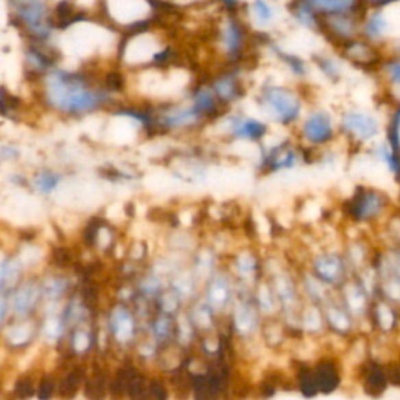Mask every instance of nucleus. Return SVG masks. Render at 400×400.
<instances>
[{
	"label": "nucleus",
	"instance_id": "obj_19",
	"mask_svg": "<svg viewBox=\"0 0 400 400\" xmlns=\"http://www.w3.org/2000/svg\"><path fill=\"white\" fill-rule=\"evenodd\" d=\"M16 392H18L19 397H30L33 394V385L30 380H21L18 385H16Z\"/></svg>",
	"mask_w": 400,
	"mask_h": 400
},
{
	"label": "nucleus",
	"instance_id": "obj_24",
	"mask_svg": "<svg viewBox=\"0 0 400 400\" xmlns=\"http://www.w3.org/2000/svg\"><path fill=\"white\" fill-rule=\"evenodd\" d=\"M95 235H97V225H88V228H86V233H84V236H86V242H89V244H93L94 239H95Z\"/></svg>",
	"mask_w": 400,
	"mask_h": 400
},
{
	"label": "nucleus",
	"instance_id": "obj_18",
	"mask_svg": "<svg viewBox=\"0 0 400 400\" xmlns=\"http://www.w3.org/2000/svg\"><path fill=\"white\" fill-rule=\"evenodd\" d=\"M56 183H58V178L52 176H39L36 178V187L41 191H50Z\"/></svg>",
	"mask_w": 400,
	"mask_h": 400
},
{
	"label": "nucleus",
	"instance_id": "obj_3",
	"mask_svg": "<svg viewBox=\"0 0 400 400\" xmlns=\"http://www.w3.org/2000/svg\"><path fill=\"white\" fill-rule=\"evenodd\" d=\"M324 25L327 32L331 33L340 41H351L358 32V19L355 14H336V16H324Z\"/></svg>",
	"mask_w": 400,
	"mask_h": 400
},
{
	"label": "nucleus",
	"instance_id": "obj_2",
	"mask_svg": "<svg viewBox=\"0 0 400 400\" xmlns=\"http://www.w3.org/2000/svg\"><path fill=\"white\" fill-rule=\"evenodd\" d=\"M381 207L383 202L379 194L369 193V191L360 188L358 194H355L353 199L349 202V214L353 219L362 221V219L374 216Z\"/></svg>",
	"mask_w": 400,
	"mask_h": 400
},
{
	"label": "nucleus",
	"instance_id": "obj_17",
	"mask_svg": "<svg viewBox=\"0 0 400 400\" xmlns=\"http://www.w3.org/2000/svg\"><path fill=\"white\" fill-rule=\"evenodd\" d=\"M320 69H322L327 75L329 77H335L340 74V69H338V66L335 61H331L330 58H319V63Z\"/></svg>",
	"mask_w": 400,
	"mask_h": 400
},
{
	"label": "nucleus",
	"instance_id": "obj_25",
	"mask_svg": "<svg viewBox=\"0 0 400 400\" xmlns=\"http://www.w3.org/2000/svg\"><path fill=\"white\" fill-rule=\"evenodd\" d=\"M108 84L111 88H115V89H119L122 86V80H121V77L117 75V74H111L108 77Z\"/></svg>",
	"mask_w": 400,
	"mask_h": 400
},
{
	"label": "nucleus",
	"instance_id": "obj_23",
	"mask_svg": "<svg viewBox=\"0 0 400 400\" xmlns=\"http://www.w3.org/2000/svg\"><path fill=\"white\" fill-rule=\"evenodd\" d=\"M52 381H43L41 386H39V397L47 399L52 394Z\"/></svg>",
	"mask_w": 400,
	"mask_h": 400
},
{
	"label": "nucleus",
	"instance_id": "obj_4",
	"mask_svg": "<svg viewBox=\"0 0 400 400\" xmlns=\"http://www.w3.org/2000/svg\"><path fill=\"white\" fill-rule=\"evenodd\" d=\"M244 38L246 33L241 22L233 16L228 18L222 28V43L230 58H238V55H241L242 47H244Z\"/></svg>",
	"mask_w": 400,
	"mask_h": 400
},
{
	"label": "nucleus",
	"instance_id": "obj_10",
	"mask_svg": "<svg viewBox=\"0 0 400 400\" xmlns=\"http://www.w3.org/2000/svg\"><path fill=\"white\" fill-rule=\"evenodd\" d=\"M386 385H388L386 370L375 363L369 364L368 370H366L364 374V388L369 396L373 397L381 396L383 391L386 390Z\"/></svg>",
	"mask_w": 400,
	"mask_h": 400
},
{
	"label": "nucleus",
	"instance_id": "obj_14",
	"mask_svg": "<svg viewBox=\"0 0 400 400\" xmlns=\"http://www.w3.org/2000/svg\"><path fill=\"white\" fill-rule=\"evenodd\" d=\"M266 133V127L257 121H246L235 130V134L239 138H249V139H260L263 134Z\"/></svg>",
	"mask_w": 400,
	"mask_h": 400
},
{
	"label": "nucleus",
	"instance_id": "obj_5",
	"mask_svg": "<svg viewBox=\"0 0 400 400\" xmlns=\"http://www.w3.org/2000/svg\"><path fill=\"white\" fill-rule=\"evenodd\" d=\"M268 102L277 110L283 122H291L297 116V104L292 95L280 88H270L266 91Z\"/></svg>",
	"mask_w": 400,
	"mask_h": 400
},
{
	"label": "nucleus",
	"instance_id": "obj_15",
	"mask_svg": "<svg viewBox=\"0 0 400 400\" xmlns=\"http://www.w3.org/2000/svg\"><path fill=\"white\" fill-rule=\"evenodd\" d=\"M279 55H280V58L285 61L286 64L290 66V69L294 72V74L297 75H302V74H305V64H303V61L301 58H297L296 55H290V54H283V52H280V50H277Z\"/></svg>",
	"mask_w": 400,
	"mask_h": 400
},
{
	"label": "nucleus",
	"instance_id": "obj_1",
	"mask_svg": "<svg viewBox=\"0 0 400 400\" xmlns=\"http://www.w3.org/2000/svg\"><path fill=\"white\" fill-rule=\"evenodd\" d=\"M50 93H52L54 102L66 110H84L97 104L95 95L84 91L82 84L75 82V78L63 75L55 77Z\"/></svg>",
	"mask_w": 400,
	"mask_h": 400
},
{
	"label": "nucleus",
	"instance_id": "obj_6",
	"mask_svg": "<svg viewBox=\"0 0 400 400\" xmlns=\"http://www.w3.org/2000/svg\"><path fill=\"white\" fill-rule=\"evenodd\" d=\"M319 16L357 14L360 0H308Z\"/></svg>",
	"mask_w": 400,
	"mask_h": 400
},
{
	"label": "nucleus",
	"instance_id": "obj_26",
	"mask_svg": "<svg viewBox=\"0 0 400 400\" xmlns=\"http://www.w3.org/2000/svg\"><path fill=\"white\" fill-rule=\"evenodd\" d=\"M391 72H392L394 80L400 83V63H396V64H394V66H392V69H391Z\"/></svg>",
	"mask_w": 400,
	"mask_h": 400
},
{
	"label": "nucleus",
	"instance_id": "obj_20",
	"mask_svg": "<svg viewBox=\"0 0 400 400\" xmlns=\"http://www.w3.org/2000/svg\"><path fill=\"white\" fill-rule=\"evenodd\" d=\"M386 377H388V381H391L392 385L400 386V363L390 366L386 370Z\"/></svg>",
	"mask_w": 400,
	"mask_h": 400
},
{
	"label": "nucleus",
	"instance_id": "obj_9",
	"mask_svg": "<svg viewBox=\"0 0 400 400\" xmlns=\"http://www.w3.org/2000/svg\"><path fill=\"white\" fill-rule=\"evenodd\" d=\"M291 13L292 18L302 27L309 28V30H316V28L320 27L319 14L314 11L308 0H294L291 7Z\"/></svg>",
	"mask_w": 400,
	"mask_h": 400
},
{
	"label": "nucleus",
	"instance_id": "obj_12",
	"mask_svg": "<svg viewBox=\"0 0 400 400\" xmlns=\"http://www.w3.org/2000/svg\"><path fill=\"white\" fill-rule=\"evenodd\" d=\"M250 13L258 25L266 27L274 22L277 10L268 0H253L250 5Z\"/></svg>",
	"mask_w": 400,
	"mask_h": 400
},
{
	"label": "nucleus",
	"instance_id": "obj_21",
	"mask_svg": "<svg viewBox=\"0 0 400 400\" xmlns=\"http://www.w3.org/2000/svg\"><path fill=\"white\" fill-rule=\"evenodd\" d=\"M54 258H55V261H56V264H58V266H67V264L71 263V253L67 252L66 249L56 250Z\"/></svg>",
	"mask_w": 400,
	"mask_h": 400
},
{
	"label": "nucleus",
	"instance_id": "obj_13",
	"mask_svg": "<svg viewBox=\"0 0 400 400\" xmlns=\"http://www.w3.org/2000/svg\"><path fill=\"white\" fill-rule=\"evenodd\" d=\"M297 380H298V386L303 391L305 396H314L319 390L316 385V379H314V370H311L307 366H302L301 369L297 370Z\"/></svg>",
	"mask_w": 400,
	"mask_h": 400
},
{
	"label": "nucleus",
	"instance_id": "obj_8",
	"mask_svg": "<svg viewBox=\"0 0 400 400\" xmlns=\"http://www.w3.org/2000/svg\"><path fill=\"white\" fill-rule=\"evenodd\" d=\"M314 379H316L318 390L322 392H331L340 385V373L331 362H320L314 369Z\"/></svg>",
	"mask_w": 400,
	"mask_h": 400
},
{
	"label": "nucleus",
	"instance_id": "obj_22",
	"mask_svg": "<svg viewBox=\"0 0 400 400\" xmlns=\"http://www.w3.org/2000/svg\"><path fill=\"white\" fill-rule=\"evenodd\" d=\"M150 391H152V394H154V396H155L156 399H165V397H166L165 386H163L161 383H158V381H154V383H152Z\"/></svg>",
	"mask_w": 400,
	"mask_h": 400
},
{
	"label": "nucleus",
	"instance_id": "obj_16",
	"mask_svg": "<svg viewBox=\"0 0 400 400\" xmlns=\"http://www.w3.org/2000/svg\"><path fill=\"white\" fill-rule=\"evenodd\" d=\"M33 298H35V296H33L32 290H25L21 292L18 296V309L21 313L27 311V309L33 305Z\"/></svg>",
	"mask_w": 400,
	"mask_h": 400
},
{
	"label": "nucleus",
	"instance_id": "obj_7",
	"mask_svg": "<svg viewBox=\"0 0 400 400\" xmlns=\"http://www.w3.org/2000/svg\"><path fill=\"white\" fill-rule=\"evenodd\" d=\"M305 134L313 143H327L331 138V126L329 117L322 115V113L313 115L305 123Z\"/></svg>",
	"mask_w": 400,
	"mask_h": 400
},
{
	"label": "nucleus",
	"instance_id": "obj_11",
	"mask_svg": "<svg viewBox=\"0 0 400 400\" xmlns=\"http://www.w3.org/2000/svg\"><path fill=\"white\" fill-rule=\"evenodd\" d=\"M346 127L363 139L370 138L377 132L375 122L363 115H349L346 117Z\"/></svg>",
	"mask_w": 400,
	"mask_h": 400
},
{
	"label": "nucleus",
	"instance_id": "obj_27",
	"mask_svg": "<svg viewBox=\"0 0 400 400\" xmlns=\"http://www.w3.org/2000/svg\"><path fill=\"white\" fill-rule=\"evenodd\" d=\"M377 2V5H380V3H385V2H388V0H375Z\"/></svg>",
	"mask_w": 400,
	"mask_h": 400
}]
</instances>
